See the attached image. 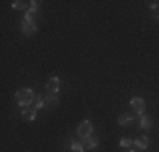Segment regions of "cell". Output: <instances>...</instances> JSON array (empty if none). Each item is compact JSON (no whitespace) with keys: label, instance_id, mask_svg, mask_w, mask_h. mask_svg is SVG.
Returning <instances> with one entry per match:
<instances>
[{"label":"cell","instance_id":"1","mask_svg":"<svg viewBox=\"0 0 159 152\" xmlns=\"http://www.w3.org/2000/svg\"><path fill=\"white\" fill-rule=\"evenodd\" d=\"M34 91L32 90H29V88H22V90H19L17 93H16V100H17V103L20 105V106H29V105H32L34 103Z\"/></svg>","mask_w":159,"mask_h":152},{"label":"cell","instance_id":"2","mask_svg":"<svg viewBox=\"0 0 159 152\" xmlns=\"http://www.w3.org/2000/svg\"><path fill=\"white\" fill-rule=\"evenodd\" d=\"M93 132V125L90 120H83L81 123L78 125V137L80 139H85V137H90Z\"/></svg>","mask_w":159,"mask_h":152},{"label":"cell","instance_id":"3","mask_svg":"<svg viewBox=\"0 0 159 152\" xmlns=\"http://www.w3.org/2000/svg\"><path fill=\"white\" fill-rule=\"evenodd\" d=\"M130 106L134 108V112H137L139 115H142L144 110H146V101H144L142 98H139V96H134L130 100Z\"/></svg>","mask_w":159,"mask_h":152},{"label":"cell","instance_id":"4","mask_svg":"<svg viewBox=\"0 0 159 152\" xmlns=\"http://www.w3.org/2000/svg\"><path fill=\"white\" fill-rule=\"evenodd\" d=\"M58 90H59V79H58V78H51V79L48 81V85H46L48 95L56 96V95H58Z\"/></svg>","mask_w":159,"mask_h":152},{"label":"cell","instance_id":"5","mask_svg":"<svg viewBox=\"0 0 159 152\" xmlns=\"http://www.w3.org/2000/svg\"><path fill=\"white\" fill-rule=\"evenodd\" d=\"M36 30H37V24L34 20H24L22 22V32H24L25 36H32Z\"/></svg>","mask_w":159,"mask_h":152},{"label":"cell","instance_id":"6","mask_svg":"<svg viewBox=\"0 0 159 152\" xmlns=\"http://www.w3.org/2000/svg\"><path fill=\"white\" fill-rule=\"evenodd\" d=\"M36 112L37 110L34 108V106H25V108L22 110V118L27 120V122H32L34 118H36Z\"/></svg>","mask_w":159,"mask_h":152},{"label":"cell","instance_id":"7","mask_svg":"<svg viewBox=\"0 0 159 152\" xmlns=\"http://www.w3.org/2000/svg\"><path fill=\"white\" fill-rule=\"evenodd\" d=\"M147 145H149V139L147 137H137V139L134 140V147L135 149H147Z\"/></svg>","mask_w":159,"mask_h":152},{"label":"cell","instance_id":"8","mask_svg":"<svg viewBox=\"0 0 159 152\" xmlns=\"http://www.w3.org/2000/svg\"><path fill=\"white\" fill-rule=\"evenodd\" d=\"M132 122H134V115H132V113H122V115L119 117V125H122V127L132 123Z\"/></svg>","mask_w":159,"mask_h":152},{"label":"cell","instance_id":"9","mask_svg":"<svg viewBox=\"0 0 159 152\" xmlns=\"http://www.w3.org/2000/svg\"><path fill=\"white\" fill-rule=\"evenodd\" d=\"M141 127L142 128H146V130H149L151 127H152V118L151 117H141Z\"/></svg>","mask_w":159,"mask_h":152},{"label":"cell","instance_id":"10","mask_svg":"<svg viewBox=\"0 0 159 152\" xmlns=\"http://www.w3.org/2000/svg\"><path fill=\"white\" fill-rule=\"evenodd\" d=\"M44 103L48 106H52L54 108L56 105H58V96H52V95H46V98H44Z\"/></svg>","mask_w":159,"mask_h":152},{"label":"cell","instance_id":"11","mask_svg":"<svg viewBox=\"0 0 159 152\" xmlns=\"http://www.w3.org/2000/svg\"><path fill=\"white\" fill-rule=\"evenodd\" d=\"M71 149H73V152H85L83 144L81 142H76V140H71Z\"/></svg>","mask_w":159,"mask_h":152},{"label":"cell","instance_id":"12","mask_svg":"<svg viewBox=\"0 0 159 152\" xmlns=\"http://www.w3.org/2000/svg\"><path fill=\"white\" fill-rule=\"evenodd\" d=\"M44 105H46V103H44V96L37 95V96H36V100H34V108H36V110H39V108H43Z\"/></svg>","mask_w":159,"mask_h":152},{"label":"cell","instance_id":"13","mask_svg":"<svg viewBox=\"0 0 159 152\" xmlns=\"http://www.w3.org/2000/svg\"><path fill=\"white\" fill-rule=\"evenodd\" d=\"M12 7H14L16 10H25V9H27V3H25V2H20V0H16V2L12 3Z\"/></svg>","mask_w":159,"mask_h":152},{"label":"cell","instance_id":"14","mask_svg":"<svg viewBox=\"0 0 159 152\" xmlns=\"http://www.w3.org/2000/svg\"><path fill=\"white\" fill-rule=\"evenodd\" d=\"M36 14H37V9H34V7H31V9L25 12V20H32L34 17H36Z\"/></svg>","mask_w":159,"mask_h":152},{"label":"cell","instance_id":"15","mask_svg":"<svg viewBox=\"0 0 159 152\" xmlns=\"http://www.w3.org/2000/svg\"><path fill=\"white\" fill-rule=\"evenodd\" d=\"M134 145V142H132V139H122L120 140V147H122V149H127V147H132Z\"/></svg>","mask_w":159,"mask_h":152},{"label":"cell","instance_id":"16","mask_svg":"<svg viewBox=\"0 0 159 152\" xmlns=\"http://www.w3.org/2000/svg\"><path fill=\"white\" fill-rule=\"evenodd\" d=\"M97 147H98V137L90 135V149H97Z\"/></svg>","mask_w":159,"mask_h":152},{"label":"cell","instance_id":"17","mask_svg":"<svg viewBox=\"0 0 159 152\" xmlns=\"http://www.w3.org/2000/svg\"><path fill=\"white\" fill-rule=\"evenodd\" d=\"M149 7H151V9H156V7H157V2H149Z\"/></svg>","mask_w":159,"mask_h":152},{"label":"cell","instance_id":"18","mask_svg":"<svg viewBox=\"0 0 159 152\" xmlns=\"http://www.w3.org/2000/svg\"><path fill=\"white\" fill-rule=\"evenodd\" d=\"M124 152H134V150H132V149H125V150H124Z\"/></svg>","mask_w":159,"mask_h":152}]
</instances>
